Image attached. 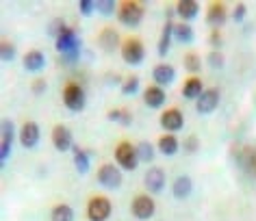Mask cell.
Listing matches in <instances>:
<instances>
[{
	"label": "cell",
	"instance_id": "1f68e13d",
	"mask_svg": "<svg viewBox=\"0 0 256 221\" xmlns=\"http://www.w3.org/2000/svg\"><path fill=\"white\" fill-rule=\"evenodd\" d=\"M206 63L213 69H222L224 67V63H226V59H224V54L220 52V50H210L208 56H206Z\"/></svg>",
	"mask_w": 256,
	"mask_h": 221
},
{
	"label": "cell",
	"instance_id": "4dcf8cb0",
	"mask_svg": "<svg viewBox=\"0 0 256 221\" xmlns=\"http://www.w3.org/2000/svg\"><path fill=\"white\" fill-rule=\"evenodd\" d=\"M66 28H68V26H66V22H63L61 17H54V20L48 24V35H50V37H54V41H56V39H59V35H61Z\"/></svg>",
	"mask_w": 256,
	"mask_h": 221
},
{
	"label": "cell",
	"instance_id": "8992f818",
	"mask_svg": "<svg viewBox=\"0 0 256 221\" xmlns=\"http://www.w3.org/2000/svg\"><path fill=\"white\" fill-rule=\"evenodd\" d=\"M54 46H56V52L63 56V54H70V52H76V50H80L82 48V41H80V37L76 35V30L72 26H68L59 35V39L54 41Z\"/></svg>",
	"mask_w": 256,
	"mask_h": 221
},
{
	"label": "cell",
	"instance_id": "60d3db41",
	"mask_svg": "<svg viewBox=\"0 0 256 221\" xmlns=\"http://www.w3.org/2000/svg\"><path fill=\"white\" fill-rule=\"evenodd\" d=\"M44 89H46V83H44L42 78H40V80H35V83H33V93H35V96H42Z\"/></svg>",
	"mask_w": 256,
	"mask_h": 221
},
{
	"label": "cell",
	"instance_id": "484cf974",
	"mask_svg": "<svg viewBox=\"0 0 256 221\" xmlns=\"http://www.w3.org/2000/svg\"><path fill=\"white\" fill-rule=\"evenodd\" d=\"M72 152H74V165H76V172H78L80 176H85L89 172V154L85 152L82 148H72Z\"/></svg>",
	"mask_w": 256,
	"mask_h": 221
},
{
	"label": "cell",
	"instance_id": "e0dca14e",
	"mask_svg": "<svg viewBox=\"0 0 256 221\" xmlns=\"http://www.w3.org/2000/svg\"><path fill=\"white\" fill-rule=\"evenodd\" d=\"M24 67L28 69V72H42L44 67H46V56L40 50H28L26 54H24Z\"/></svg>",
	"mask_w": 256,
	"mask_h": 221
},
{
	"label": "cell",
	"instance_id": "d6a6232c",
	"mask_svg": "<svg viewBox=\"0 0 256 221\" xmlns=\"http://www.w3.org/2000/svg\"><path fill=\"white\" fill-rule=\"evenodd\" d=\"M139 89V78L137 76H128L124 80V85H122V93L124 96H132V93H137Z\"/></svg>",
	"mask_w": 256,
	"mask_h": 221
},
{
	"label": "cell",
	"instance_id": "8fae6325",
	"mask_svg": "<svg viewBox=\"0 0 256 221\" xmlns=\"http://www.w3.org/2000/svg\"><path fill=\"white\" fill-rule=\"evenodd\" d=\"M217 104H220V89H204V93L196 102V111L200 115H208L217 109Z\"/></svg>",
	"mask_w": 256,
	"mask_h": 221
},
{
	"label": "cell",
	"instance_id": "5bb4252c",
	"mask_svg": "<svg viewBox=\"0 0 256 221\" xmlns=\"http://www.w3.org/2000/svg\"><path fill=\"white\" fill-rule=\"evenodd\" d=\"M20 143L26 150L35 148V145L40 143V126H37L35 122H26L20 128Z\"/></svg>",
	"mask_w": 256,
	"mask_h": 221
},
{
	"label": "cell",
	"instance_id": "ac0fdd59",
	"mask_svg": "<svg viewBox=\"0 0 256 221\" xmlns=\"http://www.w3.org/2000/svg\"><path fill=\"white\" fill-rule=\"evenodd\" d=\"M152 76H154V83L161 87V85H170L172 80L176 78V69L168 65V63H158L154 67V72H152Z\"/></svg>",
	"mask_w": 256,
	"mask_h": 221
},
{
	"label": "cell",
	"instance_id": "d590c367",
	"mask_svg": "<svg viewBox=\"0 0 256 221\" xmlns=\"http://www.w3.org/2000/svg\"><path fill=\"white\" fill-rule=\"evenodd\" d=\"M198 150H200V141H198L196 135H191V137L184 139V152H187V154H196Z\"/></svg>",
	"mask_w": 256,
	"mask_h": 221
},
{
	"label": "cell",
	"instance_id": "cb8c5ba5",
	"mask_svg": "<svg viewBox=\"0 0 256 221\" xmlns=\"http://www.w3.org/2000/svg\"><path fill=\"white\" fill-rule=\"evenodd\" d=\"M156 148H158V152L165 154V156H174L178 152V139L174 135H165L158 139V143H156Z\"/></svg>",
	"mask_w": 256,
	"mask_h": 221
},
{
	"label": "cell",
	"instance_id": "9c48e42d",
	"mask_svg": "<svg viewBox=\"0 0 256 221\" xmlns=\"http://www.w3.org/2000/svg\"><path fill=\"white\" fill-rule=\"evenodd\" d=\"M158 122H161V128L168 132V135H174V132L182 130L184 117H182V113L178 109H168V111H163V115H161Z\"/></svg>",
	"mask_w": 256,
	"mask_h": 221
},
{
	"label": "cell",
	"instance_id": "f35d334b",
	"mask_svg": "<svg viewBox=\"0 0 256 221\" xmlns=\"http://www.w3.org/2000/svg\"><path fill=\"white\" fill-rule=\"evenodd\" d=\"M78 56H80V50H76V52H70V54H63L61 56V61L66 63V65H74L76 61H78Z\"/></svg>",
	"mask_w": 256,
	"mask_h": 221
},
{
	"label": "cell",
	"instance_id": "f1b7e54d",
	"mask_svg": "<svg viewBox=\"0 0 256 221\" xmlns=\"http://www.w3.org/2000/svg\"><path fill=\"white\" fill-rule=\"evenodd\" d=\"M182 63H184V67H187V72L196 74V72H200V69H202V59L196 52H187V54H184Z\"/></svg>",
	"mask_w": 256,
	"mask_h": 221
},
{
	"label": "cell",
	"instance_id": "603a6c76",
	"mask_svg": "<svg viewBox=\"0 0 256 221\" xmlns=\"http://www.w3.org/2000/svg\"><path fill=\"white\" fill-rule=\"evenodd\" d=\"M172 37H174V24H172V20H168V22H165V26H163L161 39H158V56H168Z\"/></svg>",
	"mask_w": 256,
	"mask_h": 221
},
{
	"label": "cell",
	"instance_id": "836d02e7",
	"mask_svg": "<svg viewBox=\"0 0 256 221\" xmlns=\"http://www.w3.org/2000/svg\"><path fill=\"white\" fill-rule=\"evenodd\" d=\"M0 56H2V61H14L16 59V46L11 41H2V46H0Z\"/></svg>",
	"mask_w": 256,
	"mask_h": 221
},
{
	"label": "cell",
	"instance_id": "7c38bea8",
	"mask_svg": "<svg viewBox=\"0 0 256 221\" xmlns=\"http://www.w3.org/2000/svg\"><path fill=\"white\" fill-rule=\"evenodd\" d=\"M16 137V126L11 119H2V143H0V161H7L11 154V145H14Z\"/></svg>",
	"mask_w": 256,
	"mask_h": 221
},
{
	"label": "cell",
	"instance_id": "8d00e7d4",
	"mask_svg": "<svg viewBox=\"0 0 256 221\" xmlns=\"http://www.w3.org/2000/svg\"><path fill=\"white\" fill-rule=\"evenodd\" d=\"M78 9H80V13L85 15V17H89L96 11V2H92V0H80L78 2Z\"/></svg>",
	"mask_w": 256,
	"mask_h": 221
},
{
	"label": "cell",
	"instance_id": "ffe728a7",
	"mask_svg": "<svg viewBox=\"0 0 256 221\" xmlns=\"http://www.w3.org/2000/svg\"><path fill=\"white\" fill-rule=\"evenodd\" d=\"M204 93V85H202V80L198 78V76H191L184 80V85H182V96L187 98V100H198Z\"/></svg>",
	"mask_w": 256,
	"mask_h": 221
},
{
	"label": "cell",
	"instance_id": "2e32d148",
	"mask_svg": "<svg viewBox=\"0 0 256 221\" xmlns=\"http://www.w3.org/2000/svg\"><path fill=\"white\" fill-rule=\"evenodd\" d=\"M176 13L180 15L184 22H191L200 13V4H198L196 0H180V2H176Z\"/></svg>",
	"mask_w": 256,
	"mask_h": 221
},
{
	"label": "cell",
	"instance_id": "9a60e30c",
	"mask_svg": "<svg viewBox=\"0 0 256 221\" xmlns=\"http://www.w3.org/2000/svg\"><path fill=\"white\" fill-rule=\"evenodd\" d=\"M144 102H146V106H150V109H161V106L165 104V91H163V87L150 85L148 89L144 91Z\"/></svg>",
	"mask_w": 256,
	"mask_h": 221
},
{
	"label": "cell",
	"instance_id": "ab89813d",
	"mask_svg": "<svg viewBox=\"0 0 256 221\" xmlns=\"http://www.w3.org/2000/svg\"><path fill=\"white\" fill-rule=\"evenodd\" d=\"M208 43H210V46H213L215 50L222 46V33H220V30H217V28L213 30V33H210V37H208Z\"/></svg>",
	"mask_w": 256,
	"mask_h": 221
},
{
	"label": "cell",
	"instance_id": "44dd1931",
	"mask_svg": "<svg viewBox=\"0 0 256 221\" xmlns=\"http://www.w3.org/2000/svg\"><path fill=\"white\" fill-rule=\"evenodd\" d=\"M98 43H100V48H102V50H106V52L115 50V48L120 46V35H118V30L104 28V30H102V33L98 35Z\"/></svg>",
	"mask_w": 256,
	"mask_h": 221
},
{
	"label": "cell",
	"instance_id": "4fadbf2b",
	"mask_svg": "<svg viewBox=\"0 0 256 221\" xmlns=\"http://www.w3.org/2000/svg\"><path fill=\"white\" fill-rule=\"evenodd\" d=\"M146 189L152 193H161L163 191V187H165V172L161 167H150L148 172H146Z\"/></svg>",
	"mask_w": 256,
	"mask_h": 221
},
{
	"label": "cell",
	"instance_id": "d4e9b609",
	"mask_svg": "<svg viewBox=\"0 0 256 221\" xmlns=\"http://www.w3.org/2000/svg\"><path fill=\"white\" fill-rule=\"evenodd\" d=\"M50 221H74V208L68 204H56L50 211Z\"/></svg>",
	"mask_w": 256,
	"mask_h": 221
},
{
	"label": "cell",
	"instance_id": "83f0119b",
	"mask_svg": "<svg viewBox=\"0 0 256 221\" xmlns=\"http://www.w3.org/2000/svg\"><path fill=\"white\" fill-rule=\"evenodd\" d=\"M174 37H176V39L180 41V43H187V41L194 39V28H191L187 22L176 24V26H174Z\"/></svg>",
	"mask_w": 256,
	"mask_h": 221
},
{
	"label": "cell",
	"instance_id": "ba28073f",
	"mask_svg": "<svg viewBox=\"0 0 256 221\" xmlns=\"http://www.w3.org/2000/svg\"><path fill=\"white\" fill-rule=\"evenodd\" d=\"M154 211H156V204L150 195H137V198L132 200V215H135L137 219L148 221V219H152Z\"/></svg>",
	"mask_w": 256,
	"mask_h": 221
},
{
	"label": "cell",
	"instance_id": "e575fe53",
	"mask_svg": "<svg viewBox=\"0 0 256 221\" xmlns=\"http://www.w3.org/2000/svg\"><path fill=\"white\" fill-rule=\"evenodd\" d=\"M96 9H98L102 15H113L118 4H115V0H100V2H96Z\"/></svg>",
	"mask_w": 256,
	"mask_h": 221
},
{
	"label": "cell",
	"instance_id": "74e56055",
	"mask_svg": "<svg viewBox=\"0 0 256 221\" xmlns=\"http://www.w3.org/2000/svg\"><path fill=\"white\" fill-rule=\"evenodd\" d=\"M246 13H248V7H246V4H236V7H234V13H232V20L234 22H243V20H246Z\"/></svg>",
	"mask_w": 256,
	"mask_h": 221
},
{
	"label": "cell",
	"instance_id": "52a82bcc",
	"mask_svg": "<svg viewBox=\"0 0 256 221\" xmlns=\"http://www.w3.org/2000/svg\"><path fill=\"white\" fill-rule=\"evenodd\" d=\"M98 182L104 189L115 191V189L122 187V172L115 165H111V163H104V165H100V169H98Z\"/></svg>",
	"mask_w": 256,
	"mask_h": 221
},
{
	"label": "cell",
	"instance_id": "30bf717a",
	"mask_svg": "<svg viewBox=\"0 0 256 221\" xmlns=\"http://www.w3.org/2000/svg\"><path fill=\"white\" fill-rule=\"evenodd\" d=\"M52 143L54 148L59 150V152H68V150L74 148V137H72V130L68 128V126H54L52 128Z\"/></svg>",
	"mask_w": 256,
	"mask_h": 221
},
{
	"label": "cell",
	"instance_id": "7a4b0ae2",
	"mask_svg": "<svg viewBox=\"0 0 256 221\" xmlns=\"http://www.w3.org/2000/svg\"><path fill=\"white\" fill-rule=\"evenodd\" d=\"M111 200L104 195H96L87 204V219L89 221H106L111 217Z\"/></svg>",
	"mask_w": 256,
	"mask_h": 221
},
{
	"label": "cell",
	"instance_id": "f546056e",
	"mask_svg": "<svg viewBox=\"0 0 256 221\" xmlns=\"http://www.w3.org/2000/svg\"><path fill=\"white\" fill-rule=\"evenodd\" d=\"M111 122H120L122 126H130V113L124 111V109H113V111H108V115H106Z\"/></svg>",
	"mask_w": 256,
	"mask_h": 221
},
{
	"label": "cell",
	"instance_id": "d6986e66",
	"mask_svg": "<svg viewBox=\"0 0 256 221\" xmlns=\"http://www.w3.org/2000/svg\"><path fill=\"white\" fill-rule=\"evenodd\" d=\"M206 22L210 24L213 28H220L224 22H226V7L222 2H213L206 11Z\"/></svg>",
	"mask_w": 256,
	"mask_h": 221
},
{
	"label": "cell",
	"instance_id": "5b68a950",
	"mask_svg": "<svg viewBox=\"0 0 256 221\" xmlns=\"http://www.w3.org/2000/svg\"><path fill=\"white\" fill-rule=\"evenodd\" d=\"M146 56V48L144 43L137 39V37H130L122 43V59H124L128 65H139Z\"/></svg>",
	"mask_w": 256,
	"mask_h": 221
},
{
	"label": "cell",
	"instance_id": "4316f807",
	"mask_svg": "<svg viewBox=\"0 0 256 221\" xmlns=\"http://www.w3.org/2000/svg\"><path fill=\"white\" fill-rule=\"evenodd\" d=\"M137 156H139V163H152V159H154V145H152L150 141H142L137 143Z\"/></svg>",
	"mask_w": 256,
	"mask_h": 221
},
{
	"label": "cell",
	"instance_id": "277c9868",
	"mask_svg": "<svg viewBox=\"0 0 256 221\" xmlns=\"http://www.w3.org/2000/svg\"><path fill=\"white\" fill-rule=\"evenodd\" d=\"M115 161L122 169L126 172H132L139 165V156H137V148H132L128 141H122L118 148H115Z\"/></svg>",
	"mask_w": 256,
	"mask_h": 221
},
{
	"label": "cell",
	"instance_id": "6da1fadb",
	"mask_svg": "<svg viewBox=\"0 0 256 221\" xmlns=\"http://www.w3.org/2000/svg\"><path fill=\"white\" fill-rule=\"evenodd\" d=\"M146 15V9L142 2H135V0H126V2L120 4L118 9V20L124 24V26H137V24H142Z\"/></svg>",
	"mask_w": 256,
	"mask_h": 221
},
{
	"label": "cell",
	"instance_id": "3957f363",
	"mask_svg": "<svg viewBox=\"0 0 256 221\" xmlns=\"http://www.w3.org/2000/svg\"><path fill=\"white\" fill-rule=\"evenodd\" d=\"M85 91H82V87L80 85H76V83H68L66 87H63V104L68 106L70 111H74V113H78L85 109Z\"/></svg>",
	"mask_w": 256,
	"mask_h": 221
},
{
	"label": "cell",
	"instance_id": "7402d4cb",
	"mask_svg": "<svg viewBox=\"0 0 256 221\" xmlns=\"http://www.w3.org/2000/svg\"><path fill=\"white\" fill-rule=\"evenodd\" d=\"M194 189V182H191L189 176H180V178L174 180V187H172V193H174L176 200H184Z\"/></svg>",
	"mask_w": 256,
	"mask_h": 221
}]
</instances>
